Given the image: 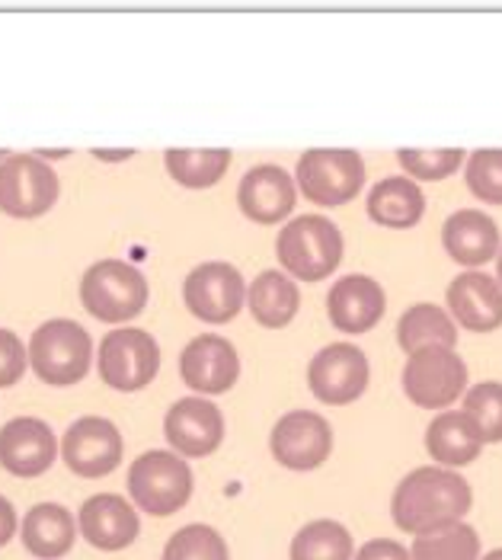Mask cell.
Here are the masks:
<instances>
[{
	"label": "cell",
	"mask_w": 502,
	"mask_h": 560,
	"mask_svg": "<svg viewBox=\"0 0 502 560\" xmlns=\"http://www.w3.org/2000/svg\"><path fill=\"white\" fill-rule=\"evenodd\" d=\"M470 506H474V490L458 471L425 465L397 483L390 500V516L400 532H410L417 538L425 532L464 522Z\"/></svg>",
	"instance_id": "1"
},
{
	"label": "cell",
	"mask_w": 502,
	"mask_h": 560,
	"mask_svg": "<svg viewBox=\"0 0 502 560\" xmlns=\"http://www.w3.org/2000/svg\"><path fill=\"white\" fill-rule=\"evenodd\" d=\"M342 231L324 215H297L279 231L276 241L282 272L301 282H320L334 276L342 262Z\"/></svg>",
	"instance_id": "2"
},
{
	"label": "cell",
	"mask_w": 502,
	"mask_h": 560,
	"mask_svg": "<svg viewBox=\"0 0 502 560\" xmlns=\"http://www.w3.org/2000/svg\"><path fill=\"white\" fill-rule=\"evenodd\" d=\"M93 359V340L78 320L55 317L36 327L30 340V362L33 372L43 378L45 385L68 388L86 378Z\"/></svg>",
	"instance_id": "3"
},
{
	"label": "cell",
	"mask_w": 502,
	"mask_h": 560,
	"mask_svg": "<svg viewBox=\"0 0 502 560\" xmlns=\"http://www.w3.org/2000/svg\"><path fill=\"white\" fill-rule=\"evenodd\" d=\"M81 302L103 324H126L148 304V279L126 259H100L81 279Z\"/></svg>",
	"instance_id": "4"
},
{
	"label": "cell",
	"mask_w": 502,
	"mask_h": 560,
	"mask_svg": "<svg viewBox=\"0 0 502 560\" xmlns=\"http://www.w3.org/2000/svg\"><path fill=\"white\" fill-rule=\"evenodd\" d=\"M301 192L324 209L352 202L365 186V161L352 148H311L297 161Z\"/></svg>",
	"instance_id": "5"
},
{
	"label": "cell",
	"mask_w": 502,
	"mask_h": 560,
	"mask_svg": "<svg viewBox=\"0 0 502 560\" xmlns=\"http://www.w3.org/2000/svg\"><path fill=\"white\" fill-rule=\"evenodd\" d=\"M128 493L148 516H173L192 497V471L179 455L144 452L128 468Z\"/></svg>",
	"instance_id": "6"
},
{
	"label": "cell",
	"mask_w": 502,
	"mask_h": 560,
	"mask_svg": "<svg viewBox=\"0 0 502 560\" xmlns=\"http://www.w3.org/2000/svg\"><path fill=\"white\" fill-rule=\"evenodd\" d=\"M404 390L422 410H448L467 394V362L455 349H422L407 355Z\"/></svg>",
	"instance_id": "7"
},
{
	"label": "cell",
	"mask_w": 502,
	"mask_h": 560,
	"mask_svg": "<svg viewBox=\"0 0 502 560\" xmlns=\"http://www.w3.org/2000/svg\"><path fill=\"white\" fill-rule=\"evenodd\" d=\"M161 369V346L138 327L109 330L100 343V378L116 390H141Z\"/></svg>",
	"instance_id": "8"
},
{
	"label": "cell",
	"mask_w": 502,
	"mask_h": 560,
	"mask_svg": "<svg viewBox=\"0 0 502 560\" xmlns=\"http://www.w3.org/2000/svg\"><path fill=\"white\" fill-rule=\"evenodd\" d=\"M58 173L39 154H10L0 161V212L10 218H39L58 202Z\"/></svg>",
	"instance_id": "9"
},
{
	"label": "cell",
	"mask_w": 502,
	"mask_h": 560,
	"mask_svg": "<svg viewBox=\"0 0 502 560\" xmlns=\"http://www.w3.org/2000/svg\"><path fill=\"white\" fill-rule=\"evenodd\" d=\"M183 302L206 324H227L247 304L244 276L224 259L199 262L183 282Z\"/></svg>",
	"instance_id": "10"
},
{
	"label": "cell",
	"mask_w": 502,
	"mask_h": 560,
	"mask_svg": "<svg viewBox=\"0 0 502 560\" xmlns=\"http://www.w3.org/2000/svg\"><path fill=\"white\" fill-rule=\"evenodd\" d=\"M372 378L369 355L355 343H330L314 352L307 365V388L320 404H352L359 400Z\"/></svg>",
	"instance_id": "11"
},
{
	"label": "cell",
	"mask_w": 502,
	"mask_h": 560,
	"mask_svg": "<svg viewBox=\"0 0 502 560\" xmlns=\"http://www.w3.org/2000/svg\"><path fill=\"white\" fill-rule=\"evenodd\" d=\"M272 458L289 471H314L334 452V427L314 410H289L269 435Z\"/></svg>",
	"instance_id": "12"
},
{
	"label": "cell",
	"mask_w": 502,
	"mask_h": 560,
	"mask_svg": "<svg viewBox=\"0 0 502 560\" xmlns=\"http://www.w3.org/2000/svg\"><path fill=\"white\" fill-rule=\"evenodd\" d=\"M61 458L78 477L113 475L122 462V432L106 417H81L61 439Z\"/></svg>",
	"instance_id": "13"
},
{
	"label": "cell",
	"mask_w": 502,
	"mask_h": 560,
	"mask_svg": "<svg viewBox=\"0 0 502 560\" xmlns=\"http://www.w3.org/2000/svg\"><path fill=\"white\" fill-rule=\"evenodd\" d=\"M183 382L199 394H224L241 378V355L231 340L218 334H202L189 340L179 355Z\"/></svg>",
	"instance_id": "14"
},
{
	"label": "cell",
	"mask_w": 502,
	"mask_h": 560,
	"mask_svg": "<svg viewBox=\"0 0 502 560\" xmlns=\"http://www.w3.org/2000/svg\"><path fill=\"white\" fill-rule=\"evenodd\" d=\"M445 302L458 327L474 334H493L502 327V285L497 276H487L480 269L460 272L452 279Z\"/></svg>",
	"instance_id": "15"
},
{
	"label": "cell",
	"mask_w": 502,
	"mask_h": 560,
	"mask_svg": "<svg viewBox=\"0 0 502 560\" xmlns=\"http://www.w3.org/2000/svg\"><path fill=\"white\" fill-rule=\"evenodd\" d=\"M167 442L186 458H206L224 439V417L206 397H183L164 417Z\"/></svg>",
	"instance_id": "16"
},
{
	"label": "cell",
	"mask_w": 502,
	"mask_h": 560,
	"mask_svg": "<svg viewBox=\"0 0 502 560\" xmlns=\"http://www.w3.org/2000/svg\"><path fill=\"white\" fill-rule=\"evenodd\" d=\"M58 455V439L36 417H16L0 430V468L13 477H39Z\"/></svg>",
	"instance_id": "17"
},
{
	"label": "cell",
	"mask_w": 502,
	"mask_h": 560,
	"mask_svg": "<svg viewBox=\"0 0 502 560\" xmlns=\"http://www.w3.org/2000/svg\"><path fill=\"white\" fill-rule=\"evenodd\" d=\"M387 311V295L372 276H342L327 295V314L342 334H369Z\"/></svg>",
	"instance_id": "18"
},
{
	"label": "cell",
	"mask_w": 502,
	"mask_h": 560,
	"mask_svg": "<svg viewBox=\"0 0 502 560\" xmlns=\"http://www.w3.org/2000/svg\"><path fill=\"white\" fill-rule=\"evenodd\" d=\"M294 202H297V196H294L292 176L276 164L253 167V171L244 173V179L237 186V206L256 224L285 221L292 215Z\"/></svg>",
	"instance_id": "19"
},
{
	"label": "cell",
	"mask_w": 502,
	"mask_h": 560,
	"mask_svg": "<svg viewBox=\"0 0 502 560\" xmlns=\"http://www.w3.org/2000/svg\"><path fill=\"white\" fill-rule=\"evenodd\" d=\"M78 525H81V535L100 551H122L141 532V518L135 513V506L119 493L90 497L81 506Z\"/></svg>",
	"instance_id": "20"
},
{
	"label": "cell",
	"mask_w": 502,
	"mask_h": 560,
	"mask_svg": "<svg viewBox=\"0 0 502 560\" xmlns=\"http://www.w3.org/2000/svg\"><path fill=\"white\" fill-rule=\"evenodd\" d=\"M442 247L455 262L477 269L493 257H500V224L480 209H458L442 224Z\"/></svg>",
	"instance_id": "21"
},
{
	"label": "cell",
	"mask_w": 502,
	"mask_h": 560,
	"mask_svg": "<svg viewBox=\"0 0 502 560\" xmlns=\"http://www.w3.org/2000/svg\"><path fill=\"white\" fill-rule=\"evenodd\" d=\"M483 435L477 423L464 410H442L429 427H425V452L439 462V468H464L477 462L483 452Z\"/></svg>",
	"instance_id": "22"
},
{
	"label": "cell",
	"mask_w": 502,
	"mask_h": 560,
	"mask_svg": "<svg viewBox=\"0 0 502 560\" xmlns=\"http://www.w3.org/2000/svg\"><path fill=\"white\" fill-rule=\"evenodd\" d=\"M23 545L33 558L58 560L74 548L78 525L74 516L58 503H39L23 518Z\"/></svg>",
	"instance_id": "23"
},
{
	"label": "cell",
	"mask_w": 502,
	"mask_h": 560,
	"mask_svg": "<svg viewBox=\"0 0 502 560\" xmlns=\"http://www.w3.org/2000/svg\"><path fill=\"white\" fill-rule=\"evenodd\" d=\"M425 215V196L417 179L410 176H387L369 192V218L381 228H413Z\"/></svg>",
	"instance_id": "24"
},
{
	"label": "cell",
	"mask_w": 502,
	"mask_h": 560,
	"mask_svg": "<svg viewBox=\"0 0 502 560\" xmlns=\"http://www.w3.org/2000/svg\"><path fill=\"white\" fill-rule=\"evenodd\" d=\"M247 304H250L256 324L279 330L289 327L301 307V292L294 285V279L282 269H266L259 272L247 289Z\"/></svg>",
	"instance_id": "25"
},
{
	"label": "cell",
	"mask_w": 502,
	"mask_h": 560,
	"mask_svg": "<svg viewBox=\"0 0 502 560\" xmlns=\"http://www.w3.org/2000/svg\"><path fill=\"white\" fill-rule=\"evenodd\" d=\"M397 343L407 355L422 349H455L458 343V324L452 314L439 304H413L397 320Z\"/></svg>",
	"instance_id": "26"
},
{
	"label": "cell",
	"mask_w": 502,
	"mask_h": 560,
	"mask_svg": "<svg viewBox=\"0 0 502 560\" xmlns=\"http://www.w3.org/2000/svg\"><path fill=\"white\" fill-rule=\"evenodd\" d=\"M292 560H352L355 545L342 522L336 518H314L292 538Z\"/></svg>",
	"instance_id": "27"
},
{
	"label": "cell",
	"mask_w": 502,
	"mask_h": 560,
	"mask_svg": "<svg viewBox=\"0 0 502 560\" xmlns=\"http://www.w3.org/2000/svg\"><path fill=\"white\" fill-rule=\"evenodd\" d=\"M164 164H167V173L179 186L209 189L231 167V151L227 148H206V151L170 148L164 154Z\"/></svg>",
	"instance_id": "28"
},
{
	"label": "cell",
	"mask_w": 502,
	"mask_h": 560,
	"mask_svg": "<svg viewBox=\"0 0 502 560\" xmlns=\"http://www.w3.org/2000/svg\"><path fill=\"white\" fill-rule=\"evenodd\" d=\"M413 560H480V535L467 522H455L413 538Z\"/></svg>",
	"instance_id": "29"
},
{
	"label": "cell",
	"mask_w": 502,
	"mask_h": 560,
	"mask_svg": "<svg viewBox=\"0 0 502 560\" xmlns=\"http://www.w3.org/2000/svg\"><path fill=\"white\" fill-rule=\"evenodd\" d=\"M164 560H231L227 541L221 538V532H214L211 525H186L179 528L164 548Z\"/></svg>",
	"instance_id": "30"
},
{
	"label": "cell",
	"mask_w": 502,
	"mask_h": 560,
	"mask_svg": "<svg viewBox=\"0 0 502 560\" xmlns=\"http://www.w3.org/2000/svg\"><path fill=\"white\" fill-rule=\"evenodd\" d=\"M397 161L410 179L439 183V179H448L452 173H458L460 164H467V154L460 148H439V151L404 148V151H397Z\"/></svg>",
	"instance_id": "31"
},
{
	"label": "cell",
	"mask_w": 502,
	"mask_h": 560,
	"mask_svg": "<svg viewBox=\"0 0 502 560\" xmlns=\"http://www.w3.org/2000/svg\"><path fill=\"white\" fill-rule=\"evenodd\" d=\"M464 183L480 202L502 206V148H480L467 154Z\"/></svg>",
	"instance_id": "32"
},
{
	"label": "cell",
	"mask_w": 502,
	"mask_h": 560,
	"mask_svg": "<svg viewBox=\"0 0 502 560\" xmlns=\"http://www.w3.org/2000/svg\"><path fill=\"white\" fill-rule=\"evenodd\" d=\"M483 435V442H502V385L500 382H480L464 394L460 407Z\"/></svg>",
	"instance_id": "33"
},
{
	"label": "cell",
	"mask_w": 502,
	"mask_h": 560,
	"mask_svg": "<svg viewBox=\"0 0 502 560\" xmlns=\"http://www.w3.org/2000/svg\"><path fill=\"white\" fill-rule=\"evenodd\" d=\"M26 359H30V349L23 346V340L13 330L0 327V388H10L23 378Z\"/></svg>",
	"instance_id": "34"
},
{
	"label": "cell",
	"mask_w": 502,
	"mask_h": 560,
	"mask_svg": "<svg viewBox=\"0 0 502 560\" xmlns=\"http://www.w3.org/2000/svg\"><path fill=\"white\" fill-rule=\"evenodd\" d=\"M352 560H413V558H410V551H407L400 541H394V538H372V541H365V545L355 551V558Z\"/></svg>",
	"instance_id": "35"
},
{
	"label": "cell",
	"mask_w": 502,
	"mask_h": 560,
	"mask_svg": "<svg viewBox=\"0 0 502 560\" xmlns=\"http://www.w3.org/2000/svg\"><path fill=\"white\" fill-rule=\"evenodd\" d=\"M16 535V510L7 497H0V548Z\"/></svg>",
	"instance_id": "36"
},
{
	"label": "cell",
	"mask_w": 502,
	"mask_h": 560,
	"mask_svg": "<svg viewBox=\"0 0 502 560\" xmlns=\"http://www.w3.org/2000/svg\"><path fill=\"white\" fill-rule=\"evenodd\" d=\"M93 158H100V161H126V158H131V151H122V154H106V151H93Z\"/></svg>",
	"instance_id": "37"
},
{
	"label": "cell",
	"mask_w": 502,
	"mask_h": 560,
	"mask_svg": "<svg viewBox=\"0 0 502 560\" xmlns=\"http://www.w3.org/2000/svg\"><path fill=\"white\" fill-rule=\"evenodd\" d=\"M480 560H502V548H497V551H490V555H483Z\"/></svg>",
	"instance_id": "38"
},
{
	"label": "cell",
	"mask_w": 502,
	"mask_h": 560,
	"mask_svg": "<svg viewBox=\"0 0 502 560\" xmlns=\"http://www.w3.org/2000/svg\"><path fill=\"white\" fill-rule=\"evenodd\" d=\"M497 279H500V285H502V250H500V257H497Z\"/></svg>",
	"instance_id": "39"
}]
</instances>
